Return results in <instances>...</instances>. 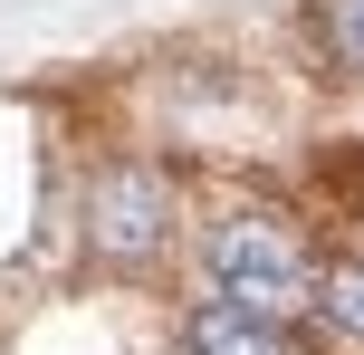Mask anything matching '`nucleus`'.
I'll list each match as a JSON object with an SVG mask.
<instances>
[{
    "label": "nucleus",
    "mask_w": 364,
    "mask_h": 355,
    "mask_svg": "<svg viewBox=\"0 0 364 355\" xmlns=\"http://www.w3.org/2000/svg\"><path fill=\"white\" fill-rule=\"evenodd\" d=\"M201 269H211V298L250 307V317H269V327H288V317L316 307V260H307V240H297L288 211H230V221H211Z\"/></svg>",
    "instance_id": "f257e3e1"
},
{
    "label": "nucleus",
    "mask_w": 364,
    "mask_h": 355,
    "mask_svg": "<svg viewBox=\"0 0 364 355\" xmlns=\"http://www.w3.org/2000/svg\"><path fill=\"white\" fill-rule=\"evenodd\" d=\"M182 355H288V327L250 317V307H230V298H201L192 317H182Z\"/></svg>",
    "instance_id": "7ed1b4c3"
},
{
    "label": "nucleus",
    "mask_w": 364,
    "mask_h": 355,
    "mask_svg": "<svg viewBox=\"0 0 364 355\" xmlns=\"http://www.w3.org/2000/svg\"><path fill=\"white\" fill-rule=\"evenodd\" d=\"M307 327H316L326 346L364 355V250H355V260H326V269H316V307H307Z\"/></svg>",
    "instance_id": "20e7f679"
},
{
    "label": "nucleus",
    "mask_w": 364,
    "mask_h": 355,
    "mask_svg": "<svg viewBox=\"0 0 364 355\" xmlns=\"http://www.w3.org/2000/svg\"><path fill=\"white\" fill-rule=\"evenodd\" d=\"M77 231L106 269H154L173 250V173L164 164H96L87 173V202H77Z\"/></svg>",
    "instance_id": "f03ea898"
},
{
    "label": "nucleus",
    "mask_w": 364,
    "mask_h": 355,
    "mask_svg": "<svg viewBox=\"0 0 364 355\" xmlns=\"http://www.w3.org/2000/svg\"><path fill=\"white\" fill-rule=\"evenodd\" d=\"M316 48L336 77H364V0H316Z\"/></svg>",
    "instance_id": "39448f33"
}]
</instances>
